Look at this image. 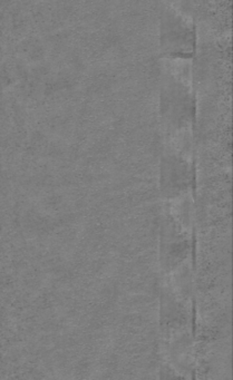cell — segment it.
<instances>
[{"mask_svg":"<svg viewBox=\"0 0 233 380\" xmlns=\"http://www.w3.org/2000/svg\"><path fill=\"white\" fill-rule=\"evenodd\" d=\"M195 171L192 157L164 147L159 165V191L165 201L193 194Z\"/></svg>","mask_w":233,"mask_h":380,"instance_id":"obj_3","label":"cell"},{"mask_svg":"<svg viewBox=\"0 0 233 380\" xmlns=\"http://www.w3.org/2000/svg\"><path fill=\"white\" fill-rule=\"evenodd\" d=\"M193 18L165 4L159 16V53L163 59H191L195 54Z\"/></svg>","mask_w":233,"mask_h":380,"instance_id":"obj_2","label":"cell"},{"mask_svg":"<svg viewBox=\"0 0 233 380\" xmlns=\"http://www.w3.org/2000/svg\"><path fill=\"white\" fill-rule=\"evenodd\" d=\"M159 121L164 147L192 157L195 98L191 59H164Z\"/></svg>","mask_w":233,"mask_h":380,"instance_id":"obj_1","label":"cell"}]
</instances>
